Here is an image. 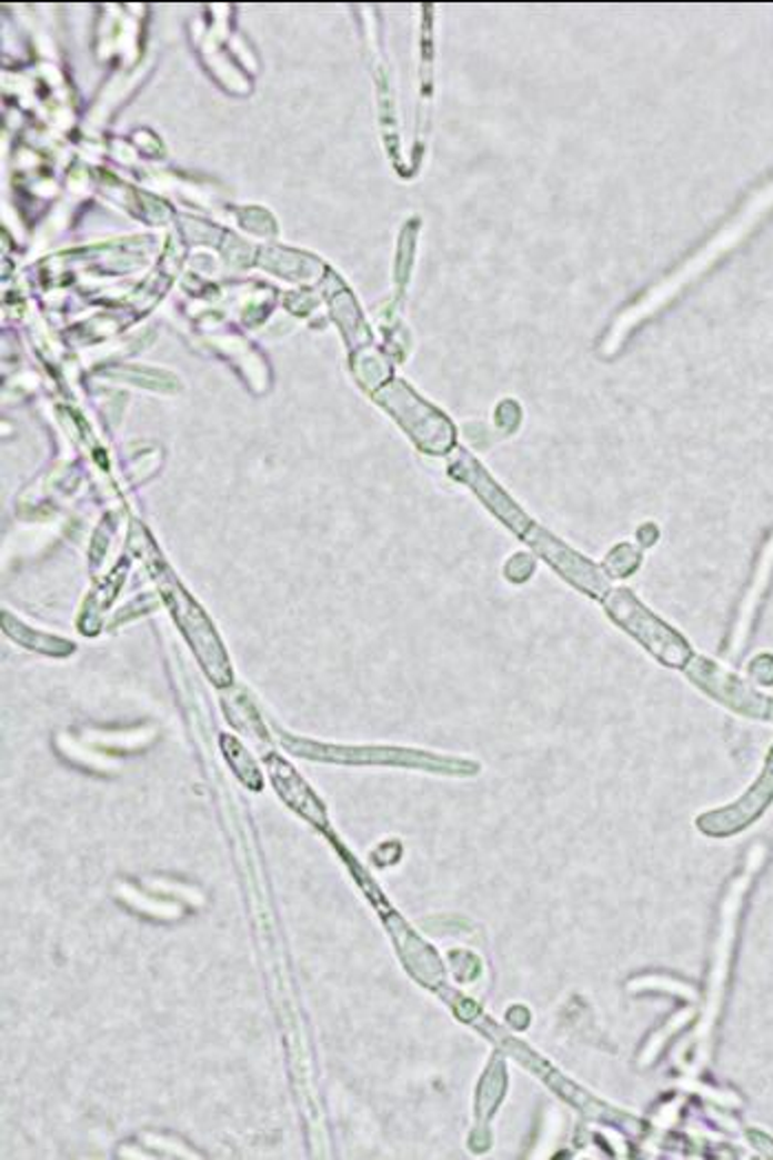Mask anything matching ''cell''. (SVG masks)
I'll use <instances>...</instances> for the list:
<instances>
[{"label":"cell","instance_id":"cell-1","mask_svg":"<svg viewBox=\"0 0 773 1160\" xmlns=\"http://www.w3.org/2000/svg\"><path fill=\"white\" fill-rule=\"evenodd\" d=\"M605 608L623 628H628L667 663L679 666L690 654L687 646L665 623L650 614L630 592L612 590L610 594H605Z\"/></svg>","mask_w":773,"mask_h":1160}]
</instances>
